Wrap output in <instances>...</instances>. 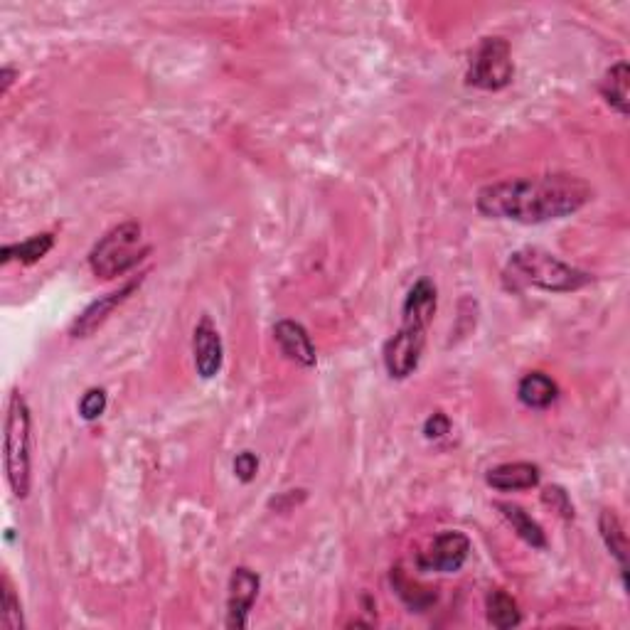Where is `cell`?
I'll return each instance as SVG.
<instances>
[{"label":"cell","mask_w":630,"mask_h":630,"mask_svg":"<svg viewBox=\"0 0 630 630\" xmlns=\"http://www.w3.org/2000/svg\"><path fill=\"white\" fill-rule=\"evenodd\" d=\"M542 503L547 507H552L559 517L564 520H574V505H571V498L567 490L562 485H547L542 490Z\"/></svg>","instance_id":"7402d4cb"},{"label":"cell","mask_w":630,"mask_h":630,"mask_svg":"<svg viewBox=\"0 0 630 630\" xmlns=\"http://www.w3.org/2000/svg\"><path fill=\"white\" fill-rule=\"evenodd\" d=\"M591 200L594 188L586 180L552 173L485 185L475 197V207L490 220L542 224L574 215Z\"/></svg>","instance_id":"6da1fadb"},{"label":"cell","mask_w":630,"mask_h":630,"mask_svg":"<svg viewBox=\"0 0 630 630\" xmlns=\"http://www.w3.org/2000/svg\"><path fill=\"white\" fill-rule=\"evenodd\" d=\"M55 247V237L50 232L35 234V237L25 239L20 244H5L3 252H0V264L8 266L10 261H20V264H35L42 256L50 254V249Z\"/></svg>","instance_id":"d6986e66"},{"label":"cell","mask_w":630,"mask_h":630,"mask_svg":"<svg viewBox=\"0 0 630 630\" xmlns=\"http://www.w3.org/2000/svg\"><path fill=\"white\" fill-rule=\"evenodd\" d=\"M3 461L10 490L15 493V498L25 500L30 495L32 485V419L28 402H25V397L18 389L10 392L8 399Z\"/></svg>","instance_id":"3957f363"},{"label":"cell","mask_w":630,"mask_h":630,"mask_svg":"<svg viewBox=\"0 0 630 630\" xmlns=\"http://www.w3.org/2000/svg\"><path fill=\"white\" fill-rule=\"evenodd\" d=\"M628 82L630 69L628 62H616L606 74H603L599 92L611 109H616L621 116H628Z\"/></svg>","instance_id":"9a60e30c"},{"label":"cell","mask_w":630,"mask_h":630,"mask_svg":"<svg viewBox=\"0 0 630 630\" xmlns=\"http://www.w3.org/2000/svg\"><path fill=\"white\" fill-rule=\"evenodd\" d=\"M151 247L143 239V227L138 222H121L111 227L94 249L89 252V269L99 279H116L124 276L133 266L146 259Z\"/></svg>","instance_id":"277c9868"},{"label":"cell","mask_w":630,"mask_h":630,"mask_svg":"<svg viewBox=\"0 0 630 630\" xmlns=\"http://www.w3.org/2000/svg\"><path fill=\"white\" fill-rule=\"evenodd\" d=\"M539 478V466L527 461H517V463H503V466L490 468L485 480H488L490 488L503 490V493H515V490H530L537 488Z\"/></svg>","instance_id":"7c38bea8"},{"label":"cell","mask_w":630,"mask_h":630,"mask_svg":"<svg viewBox=\"0 0 630 630\" xmlns=\"http://www.w3.org/2000/svg\"><path fill=\"white\" fill-rule=\"evenodd\" d=\"M392 586L397 591V596L402 599L411 611L416 613H424L431 603L436 601V594L431 589H424V586L414 584V581L404 576L402 569H392Z\"/></svg>","instance_id":"ffe728a7"},{"label":"cell","mask_w":630,"mask_h":630,"mask_svg":"<svg viewBox=\"0 0 630 630\" xmlns=\"http://www.w3.org/2000/svg\"><path fill=\"white\" fill-rule=\"evenodd\" d=\"M274 340L279 345V350L284 352L288 360L296 362V365H315V345L301 323H296V320H279L274 325Z\"/></svg>","instance_id":"8fae6325"},{"label":"cell","mask_w":630,"mask_h":630,"mask_svg":"<svg viewBox=\"0 0 630 630\" xmlns=\"http://www.w3.org/2000/svg\"><path fill=\"white\" fill-rule=\"evenodd\" d=\"M138 286H141V279L128 281V284L124 288H119V291H114V293H109V296L94 301L92 306H87L82 313L77 315V320L72 323L69 333H72L74 338H89V335H92L94 330L99 328L106 318H109L111 311H114L116 306H121V303H124Z\"/></svg>","instance_id":"30bf717a"},{"label":"cell","mask_w":630,"mask_h":630,"mask_svg":"<svg viewBox=\"0 0 630 630\" xmlns=\"http://www.w3.org/2000/svg\"><path fill=\"white\" fill-rule=\"evenodd\" d=\"M468 554H471V539L458 530H446L416 559V564H419L421 571L453 574V571H458L466 564Z\"/></svg>","instance_id":"52a82bcc"},{"label":"cell","mask_w":630,"mask_h":630,"mask_svg":"<svg viewBox=\"0 0 630 630\" xmlns=\"http://www.w3.org/2000/svg\"><path fill=\"white\" fill-rule=\"evenodd\" d=\"M261 579L252 569L237 567L229 579L227 594V628L244 630L249 623V611H252L256 596H259Z\"/></svg>","instance_id":"ba28073f"},{"label":"cell","mask_w":630,"mask_h":630,"mask_svg":"<svg viewBox=\"0 0 630 630\" xmlns=\"http://www.w3.org/2000/svg\"><path fill=\"white\" fill-rule=\"evenodd\" d=\"M599 530L603 542H606V549L611 552V557L618 562V569H621L623 584H626V571H628V539L626 532H623L621 520L616 517L613 510H603L599 517Z\"/></svg>","instance_id":"2e32d148"},{"label":"cell","mask_w":630,"mask_h":630,"mask_svg":"<svg viewBox=\"0 0 630 630\" xmlns=\"http://www.w3.org/2000/svg\"><path fill=\"white\" fill-rule=\"evenodd\" d=\"M426 330L429 328H424V325L402 320V328L384 345V367H387L389 377L407 379L409 375H414V370L421 362V355H424Z\"/></svg>","instance_id":"8992f818"},{"label":"cell","mask_w":630,"mask_h":630,"mask_svg":"<svg viewBox=\"0 0 630 630\" xmlns=\"http://www.w3.org/2000/svg\"><path fill=\"white\" fill-rule=\"evenodd\" d=\"M498 510L503 512L507 525L517 532V537L525 539L530 547H535V549L547 547V535H544L542 525H539L537 520H532V515H527L520 505L498 503Z\"/></svg>","instance_id":"ac0fdd59"},{"label":"cell","mask_w":630,"mask_h":630,"mask_svg":"<svg viewBox=\"0 0 630 630\" xmlns=\"http://www.w3.org/2000/svg\"><path fill=\"white\" fill-rule=\"evenodd\" d=\"M15 69L13 67H3V72H0V79H3V82H0V92L3 94H8V89H10V84L15 82Z\"/></svg>","instance_id":"484cf974"},{"label":"cell","mask_w":630,"mask_h":630,"mask_svg":"<svg viewBox=\"0 0 630 630\" xmlns=\"http://www.w3.org/2000/svg\"><path fill=\"white\" fill-rule=\"evenodd\" d=\"M559 397V387L544 372H530L517 384V399L530 409H547Z\"/></svg>","instance_id":"5bb4252c"},{"label":"cell","mask_w":630,"mask_h":630,"mask_svg":"<svg viewBox=\"0 0 630 630\" xmlns=\"http://www.w3.org/2000/svg\"><path fill=\"white\" fill-rule=\"evenodd\" d=\"M485 616H488L490 626L498 630H510L522 623V613L517 601L500 589H493L485 596Z\"/></svg>","instance_id":"e0dca14e"},{"label":"cell","mask_w":630,"mask_h":630,"mask_svg":"<svg viewBox=\"0 0 630 630\" xmlns=\"http://www.w3.org/2000/svg\"><path fill=\"white\" fill-rule=\"evenodd\" d=\"M505 281L512 288H539L547 293H571L591 284V274L539 247H525L510 256Z\"/></svg>","instance_id":"7a4b0ae2"},{"label":"cell","mask_w":630,"mask_h":630,"mask_svg":"<svg viewBox=\"0 0 630 630\" xmlns=\"http://www.w3.org/2000/svg\"><path fill=\"white\" fill-rule=\"evenodd\" d=\"M436 306H439V291H436V286L429 279H419L409 288L407 298H404L402 320H411V323L429 328L436 315Z\"/></svg>","instance_id":"4fadbf2b"},{"label":"cell","mask_w":630,"mask_h":630,"mask_svg":"<svg viewBox=\"0 0 630 630\" xmlns=\"http://www.w3.org/2000/svg\"><path fill=\"white\" fill-rule=\"evenodd\" d=\"M106 411V392L99 387H92L84 392L82 402H79V416L84 421H96Z\"/></svg>","instance_id":"603a6c76"},{"label":"cell","mask_w":630,"mask_h":630,"mask_svg":"<svg viewBox=\"0 0 630 630\" xmlns=\"http://www.w3.org/2000/svg\"><path fill=\"white\" fill-rule=\"evenodd\" d=\"M515 64L512 52L503 37H485L475 50L471 67H468V84L485 89V92H498L512 82Z\"/></svg>","instance_id":"5b68a950"},{"label":"cell","mask_w":630,"mask_h":630,"mask_svg":"<svg viewBox=\"0 0 630 630\" xmlns=\"http://www.w3.org/2000/svg\"><path fill=\"white\" fill-rule=\"evenodd\" d=\"M448 431H451V419H448L446 414H443V411H434V414L429 416V419H426V424H424V436L426 439H443V436L448 434Z\"/></svg>","instance_id":"d4e9b609"},{"label":"cell","mask_w":630,"mask_h":630,"mask_svg":"<svg viewBox=\"0 0 630 630\" xmlns=\"http://www.w3.org/2000/svg\"><path fill=\"white\" fill-rule=\"evenodd\" d=\"M256 473H259V458H256L252 451H242L234 458V475H237L242 483H252Z\"/></svg>","instance_id":"cb8c5ba5"},{"label":"cell","mask_w":630,"mask_h":630,"mask_svg":"<svg viewBox=\"0 0 630 630\" xmlns=\"http://www.w3.org/2000/svg\"><path fill=\"white\" fill-rule=\"evenodd\" d=\"M192 355H195L197 375L202 379H212L222 370V338L207 315L197 323L195 335H192Z\"/></svg>","instance_id":"9c48e42d"},{"label":"cell","mask_w":630,"mask_h":630,"mask_svg":"<svg viewBox=\"0 0 630 630\" xmlns=\"http://www.w3.org/2000/svg\"><path fill=\"white\" fill-rule=\"evenodd\" d=\"M0 628L3 630H23V606L20 599L15 596L13 584H10L8 576H3V584H0Z\"/></svg>","instance_id":"44dd1931"}]
</instances>
